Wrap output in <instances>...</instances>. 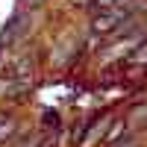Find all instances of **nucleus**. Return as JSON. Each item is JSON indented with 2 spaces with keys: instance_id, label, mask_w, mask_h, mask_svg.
Segmentation results:
<instances>
[{
  "instance_id": "1",
  "label": "nucleus",
  "mask_w": 147,
  "mask_h": 147,
  "mask_svg": "<svg viewBox=\"0 0 147 147\" xmlns=\"http://www.w3.org/2000/svg\"><path fill=\"white\" fill-rule=\"evenodd\" d=\"M127 21V12L124 9H106V12H97L94 15V21H91V30L97 32V35H103V32H115L121 24Z\"/></svg>"
},
{
  "instance_id": "2",
  "label": "nucleus",
  "mask_w": 147,
  "mask_h": 147,
  "mask_svg": "<svg viewBox=\"0 0 147 147\" xmlns=\"http://www.w3.org/2000/svg\"><path fill=\"white\" fill-rule=\"evenodd\" d=\"M109 127H112V118H109V115H100L94 124L88 121V129H85L82 147H94L97 141H103V138H106V132H109Z\"/></svg>"
},
{
  "instance_id": "3",
  "label": "nucleus",
  "mask_w": 147,
  "mask_h": 147,
  "mask_svg": "<svg viewBox=\"0 0 147 147\" xmlns=\"http://www.w3.org/2000/svg\"><path fill=\"white\" fill-rule=\"evenodd\" d=\"M12 136H15V124H12L9 118H6V121H0V147H3Z\"/></svg>"
},
{
  "instance_id": "4",
  "label": "nucleus",
  "mask_w": 147,
  "mask_h": 147,
  "mask_svg": "<svg viewBox=\"0 0 147 147\" xmlns=\"http://www.w3.org/2000/svg\"><path fill=\"white\" fill-rule=\"evenodd\" d=\"M121 132H124V121H115V124L109 127V132H106V138H103V141H118V138H121Z\"/></svg>"
},
{
  "instance_id": "5",
  "label": "nucleus",
  "mask_w": 147,
  "mask_h": 147,
  "mask_svg": "<svg viewBox=\"0 0 147 147\" xmlns=\"http://www.w3.org/2000/svg\"><path fill=\"white\" fill-rule=\"evenodd\" d=\"M132 62H138V65H147V44H141L136 53H132Z\"/></svg>"
},
{
  "instance_id": "6",
  "label": "nucleus",
  "mask_w": 147,
  "mask_h": 147,
  "mask_svg": "<svg viewBox=\"0 0 147 147\" xmlns=\"http://www.w3.org/2000/svg\"><path fill=\"white\" fill-rule=\"evenodd\" d=\"M24 3H35V6H41V3H44V0H24Z\"/></svg>"
},
{
  "instance_id": "7",
  "label": "nucleus",
  "mask_w": 147,
  "mask_h": 147,
  "mask_svg": "<svg viewBox=\"0 0 147 147\" xmlns=\"http://www.w3.org/2000/svg\"><path fill=\"white\" fill-rule=\"evenodd\" d=\"M71 3H91V0H71Z\"/></svg>"
},
{
  "instance_id": "8",
  "label": "nucleus",
  "mask_w": 147,
  "mask_h": 147,
  "mask_svg": "<svg viewBox=\"0 0 147 147\" xmlns=\"http://www.w3.org/2000/svg\"><path fill=\"white\" fill-rule=\"evenodd\" d=\"M0 121H6V115H3V112H0Z\"/></svg>"
}]
</instances>
